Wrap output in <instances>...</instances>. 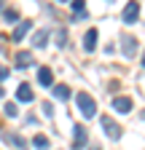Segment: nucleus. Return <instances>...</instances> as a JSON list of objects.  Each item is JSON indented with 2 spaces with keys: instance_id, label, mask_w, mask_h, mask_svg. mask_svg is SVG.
I'll list each match as a JSON object with an SVG mask.
<instances>
[{
  "instance_id": "7",
  "label": "nucleus",
  "mask_w": 145,
  "mask_h": 150,
  "mask_svg": "<svg viewBox=\"0 0 145 150\" xmlns=\"http://www.w3.org/2000/svg\"><path fill=\"white\" fill-rule=\"evenodd\" d=\"M32 64H35L32 51H16V67H19V70H27V67H32Z\"/></svg>"
},
{
  "instance_id": "15",
  "label": "nucleus",
  "mask_w": 145,
  "mask_h": 150,
  "mask_svg": "<svg viewBox=\"0 0 145 150\" xmlns=\"http://www.w3.org/2000/svg\"><path fill=\"white\" fill-rule=\"evenodd\" d=\"M54 97H57V99H62V102H67V99H70V86H65V83L54 86Z\"/></svg>"
},
{
  "instance_id": "16",
  "label": "nucleus",
  "mask_w": 145,
  "mask_h": 150,
  "mask_svg": "<svg viewBox=\"0 0 145 150\" xmlns=\"http://www.w3.org/2000/svg\"><path fill=\"white\" fill-rule=\"evenodd\" d=\"M32 145L38 147V150H48L51 142H48V137H43V134H35V137H32Z\"/></svg>"
},
{
  "instance_id": "13",
  "label": "nucleus",
  "mask_w": 145,
  "mask_h": 150,
  "mask_svg": "<svg viewBox=\"0 0 145 150\" xmlns=\"http://www.w3.org/2000/svg\"><path fill=\"white\" fill-rule=\"evenodd\" d=\"M3 139L11 142L14 147H19V150H27V139H24L22 134H11V131H8V134H3Z\"/></svg>"
},
{
  "instance_id": "5",
  "label": "nucleus",
  "mask_w": 145,
  "mask_h": 150,
  "mask_svg": "<svg viewBox=\"0 0 145 150\" xmlns=\"http://www.w3.org/2000/svg\"><path fill=\"white\" fill-rule=\"evenodd\" d=\"M110 107L116 110V112H132V107H134V102L129 99V97H113V102H110Z\"/></svg>"
},
{
  "instance_id": "27",
  "label": "nucleus",
  "mask_w": 145,
  "mask_h": 150,
  "mask_svg": "<svg viewBox=\"0 0 145 150\" xmlns=\"http://www.w3.org/2000/svg\"><path fill=\"white\" fill-rule=\"evenodd\" d=\"M142 118H145V112H142Z\"/></svg>"
},
{
  "instance_id": "11",
  "label": "nucleus",
  "mask_w": 145,
  "mask_h": 150,
  "mask_svg": "<svg viewBox=\"0 0 145 150\" xmlns=\"http://www.w3.org/2000/svg\"><path fill=\"white\" fill-rule=\"evenodd\" d=\"M30 30H32V22H19V24H16V30H14V35H11V38H14L16 43H22V40H24V35H27Z\"/></svg>"
},
{
  "instance_id": "1",
  "label": "nucleus",
  "mask_w": 145,
  "mask_h": 150,
  "mask_svg": "<svg viewBox=\"0 0 145 150\" xmlns=\"http://www.w3.org/2000/svg\"><path fill=\"white\" fill-rule=\"evenodd\" d=\"M75 105H78L81 115H83L86 121L97 115V102H94V97H92V94H86V91H78V94H75Z\"/></svg>"
},
{
  "instance_id": "24",
  "label": "nucleus",
  "mask_w": 145,
  "mask_h": 150,
  "mask_svg": "<svg viewBox=\"0 0 145 150\" xmlns=\"http://www.w3.org/2000/svg\"><path fill=\"white\" fill-rule=\"evenodd\" d=\"M89 150H100V145H92V147H89Z\"/></svg>"
},
{
  "instance_id": "8",
  "label": "nucleus",
  "mask_w": 145,
  "mask_h": 150,
  "mask_svg": "<svg viewBox=\"0 0 145 150\" xmlns=\"http://www.w3.org/2000/svg\"><path fill=\"white\" fill-rule=\"evenodd\" d=\"M137 38H124V40H121V51H124V56H126V59H132V56L137 54Z\"/></svg>"
},
{
  "instance_id": "23",
  "label": "nucleus",
  "mask_w": 145,
  "mask_h": 150,
  "mask_svg": "<svg viewBox=\"0 0 145 150\" xmlns=\"http://www.w3.org/2000/svg\"><path fill=\"white\" fill-rule=\"evenodd\" d=\"M0 11H6V0H0Z\"/></svg>"
},
{
  "instance_id": "14",
  "label": "nucleus",
  "mask_w": 145,
  "mask_h": 150,
  "mask_svg": "<svg viewBox=\"0 0 145 150\" xmlns=\"http://www.w3.org/2000/svg\"><path fill=\"white\" fill-rule=\"evenodd\" d=\"M32 46L35 48H46L48 46V30H38L32 35Z\"/></svg>"
},
{
  "instance_id": "10",
  "label": "nucleus",
  "mask_w": 145,
  "mask_h": 150,
  "mask_svg": "<svg viewBox=\"0 0 145 150\" xmlns=\"http://www.w3.org/2000/svg\"><path fill=\"white\" fill-rule=\"evenodd\" d=\"M97 35H100L97 27H92V30L83 35V51H86V54H92V51L97 48Z\"/></svg>"
},
{
  "instance_id": "6",
  "label": "nucleus",
  "mask_w": 145,
  "mask_h": 150,
  "mask_svg": "<svg viewBox=\"0 0 145 150\" xmlns=\"http://www.w3.org/2000/svg\"><path fill=\"white\" fill-rule=\"evenodd\" d=\"M70 6H72V22H83L89 16L86 13V0H70Z\"/></svg>"
},
{
  "instance_id": "2",
  "label": "nucleus",
  "mask_w": 145,
  "mask_h": 150,
  "mask_svg": "<svg viewBox=\"0 0 145 150\" xmlns=\"http://www.w3.org/2000/svg\"><path fill=\"white\" fill-rule=\"evenodd\" d=\"M100 123H102V131H105V137H107V139H113V142H118V139H121L124 131H121V126H118L113 118L102 115V121H100Z\"/></svg>"
},
{
  "instance_id": "18",
  "label": "nucleus",
  "mask_w": 145,
  "mask_h": 150,
  "mask_svg": "<svg viewBox=\"0 0 145 150\" xmlns=\"http://www.w3.org/2000/svg\"><path fill=\"white\" fill-rule=\"evenodd\" d=\"M57 46H59V48H65V46H67V32H65V30H59V32H57Z\"/></svg>"
},
{
  "instance_id": "4",
  "label": "nucleus",
  "mask_w": 145,
  "mask_h": 150,
  "mask_svg": "<svg viewBox=\"0 0 145 150\" xmlns=\"http://www.w3.org/2000/svg\"><path fill=\"white\" fill-rule=\"evenodd\" d=\"M137 16H140V6H137V0H129V3L124 6V13H121L124 24H134V22H137Z\"/></svg>"
},
{
  "instance_id": "12",
  "label": "nucleus",
  "mask_w": 145,
  "mask_h": 150,
  "mask_svg": "<svg viewBox=\"0 0 145 150\" xmlns=\"http://www.w3.org/2000/svg\"><path fill=\"white\" fill-rule=\"evenodd\" d=\"M16 99H19V102H32V99H35V94H32L30 83H22L19 88H16Z\"/></svg>"
},
{
  "instance_id": "22",
  "label": "nucleus",
  "mask_w": 145,
  "mask_h": 150,
  "mask_svg": "<svg viewBox=\"0 0 145 150\" xmlns=\"http://www.w3.org/2000/svg\"><path fill=\"white\" fill-rule=\"evenodd\" d=\"M6 78H8V67L0 64V81H6Z\"/></svg>"
},
{
  "instance_id": "9",
  "label": "nucleus",
  "mask_w": 145,
  "mask_h": 150,
  "mask_svg": "<svg viewBox=\"0 0 145 150\" xmlns=\"http://www.w3.org/2000/svg\"><path fill=\"white\" fill-rule=\"evenodd\" d=\"M38 83L43 88H54V72H51V67H41L38 70Z\"/></svg>"
},
{
  "instance_id": "21",
  "label": "nucleus",
  "mask_w": 145,
  "mask_h": 150,
  "mask_svg": "<svg viewBox=\"0 0 145 150\" xmlns=\"http://www.w3.org/2000/svg\"><path fill=\"white\" fill-rule=\"evenodd\" d=\"M107 88H110V91H113V94H116V91H118V88H121V83H118V81H113V83H107Z\"/></svg>"
},
{
  "instance_id": "19",
  "label": "nucleus",
  "mask_w": 145,
  "mask_h": 150,
  "mask_svg": "<svg viewBox=\"0 0 145 150\" xmlns=\"http://www.w3.org/2000/svg\"><path fill=\"white\" fill-rule=\"evenodd\" d=\"M3 107H6V115H8V118H14L16 112H19V110H16V105H14V102H6Z\"/></svg>"
},
{
  "instance_id": "3",
  "label": "nucleus",
  "mask_w": 145,
  "mask_h": 150,
  "mask_svg": "<svg viewBox=\"0 0 145 150\" xmlns=\"http://www.w3.org/2000/svg\"><path fill=\"white\" fill-rule=\"evenodd\" d=\"M86 139H89L86 126H83V123H75V126H72V150H83Z\"/></svg>"
},
{
  "instance_id": "17",
  "label": "nucleus",
  "mask_w": 145,
  "mask_h": 150,
  "mask_svg": "<svg viewBox=\"0 0 145 150\" xmlns=\"http://www.w3.org/2000/svg\"><path fill=\"white\" fill-rule=\"evenodd\" d=\"M3 19H6L8 24H19V13H16L14 8H6V11H3Z\"/></svg>"
},
{
  "instance_id": "20",
  "label": "nucleus",
  "mask_w": 145,
  "mask_h": 150,
  "mask_svg": "<svg viewBox=\"0 0 145 150\" xmlns=\"http://www.w3.org/2000/svg\"><path fill=\"white\" fill-rule=\"evenodd\" d=\"M43 112H46V115H48V118L54 115V107H51V102H43Z\"/></svg>"
},
{
  "instance_id": "26",
  "label": "nucleus",
  "mask_w": 145,
  "mask_h": 150,
  "mask_svg": "<svg viewBox=\"0 0 145 150\" xmlns=\"http://www.w3.org/2000/svg\"><path fill=\"white\" fill-rule=\"evenodd\" d=\"M142 67H145V54H142Z\"/></svg>"
},
{
  "instance_id": "25",
  "label": "nucleus",
  "mask_w": 145,
  "mask_h": 150,
  "mask_svg": "<svg viewBox=\"0 0 145 150\" xmlns=\"http://www.w3.org/2000/svg\"><path fill=\"white\" fill-rule=\"evenodd\" d=\"M57 3H70V0H57Z\"/></svg>"
}]
</instances>
